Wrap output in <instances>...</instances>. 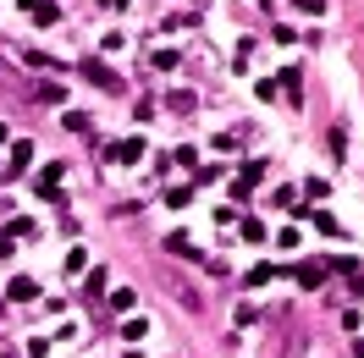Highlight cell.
<instances>
[{"label":"cell","mask_w":364,"mask_h":358,"mask_svg":"<svg viewBox=\"0 0 364 358\" xmlns=\"http://www.w3.org/2000/svg\"><path fill=\"white\" fill-rule=\"evenodd\" d=\"M138 155H144V143H138V138H127V143H116V149H111V160H122V166H133Z\"/></svg>","instance_id":"1"},{"label":"cell","mask_w":364,"mask_h":358,"mask_svg":"<svg viewBox=\"0 0 364 358\" xmlns=\"http://www.w3.org/2000/svg\"><path fill=\"white\" fill-rule=\"evenodd\" d=\"M28 166H33V143H17V149H11V177L28 171Z\"/></svg>","instance_id":"2"},{"label":"cell","mask_w":364,"mask_h":358,"mask_svg":"<svg viewBox=\"0 0 364 358\" xmlns=\"http://www.w3.org/2000/svg\"><path fill=\"white\" fill-rule=\"evenodd\" d=\"M11 298H17V303H28V298H39V281H28V276H17V281H11Z\"/></svg>","instance_id":"3"},{"label":"cell","mask_w":364,"mask_h":358,"mask_svg":"<svg viewBox=\"0 0 364 358\" xmlns=\"http://www.w3.org/2000/svg\"><path fill=\"white\" fill-rule=\"evenodd\" d=\"M83 77H89V83H100V89H116V77L105 67H83Z\"/></svg>","instance_id":"4"},{"label":"cell","mask_w":364,"mask_h":358,"mask_svg":"<svg viewBox=\"0 0 364 358\" xmlns=\"http://www.w3.org/2000/svg\"><path fill=\"white\" fill-rule=\"evenodd\" d=\"M33 11H39V23H61V11H55L50 0H33Z\"/></svg>","instance_id":"5"},{"label":"cell","mask_w":364,"mask_h":358,"mask_svg":"<svg viewBox=\"0 0 364 358\" xmlns=\"http://www.w3.org/2000/svg\"><path fill=\"white\" fill-rule=\"evenodd\" d=\"M271 276H276L271 265H259V270H249V281H243V287H265V281H271Z\"/></svg>","instance_id":"6"}]
</instances>
